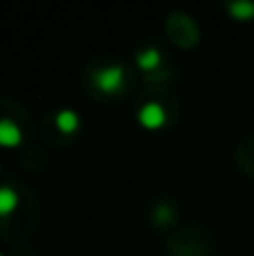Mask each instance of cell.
Listing matches in <instances>:
<instances>
[{
    "label": "cell",
    "instance_id": "2",
    "mask_svg": "<svg viewBox=\"0 0 254 256\" xmlns=\"http://www.w3.org/2000/svg\"><path fill=\"white\" fill-rule=\"evenodd\" d=\"M122 81H124V70H122L120 66L104 68V70L97 72V76H94L97 88L104 90V92H115V90L122 86Z\"/></svg>",
    "mask_w": 254,
    "mask_h": 256
},
{
    "label": "cell",
    "instance_id": "4",
    "mask_svg": "<svg viewBox=\"0 0 254 256\" xmlns=\"http://www.w3.org/2000/svg\"><path fill=\"white\" fill-rule=\"evenodd\" d=\"M18 207V196L12 186H0V216H9Z\"/></svg>",
    "mask_w": 254,
    "mask_h": 256
},
{
    "label": "cell",
    "instance_id": "5",
    "mask_svg": "<svg viewBox=\"0 0 254 256\" xmlns=\"http://www.w3.org/2000/svg\"><path fill=\"white\" fill-rule=\"evenodd\" d=\"M230 14H232L236 20H252L254 18V2L250 0H238V2L230 4Z\"/></svg>",
    "mask_w": 254,
    "mask_h": 256
},
{
    "label": "cell",
    "instance_id": "8",
    "mask_svg": "<svg viewBox=\"0 0 254 256\" xmlns=\"http://www.w3.org/2000/svg\"><path fill=\"white\" fill-rule=\"evenodd\" d=\"M0 256H2V254H0Z\"/></svg>",
    "mask_w": 254,
    "mask_h": 256
},
{
    "label": "cell",
    "instance_id": "3",
    "mask_svg": "<svg viewBox=\"0 0 254 256\" xmlns=\"http://www.w3.org/2000/svg\"><path fill=\"white\" fill-rule=\"evenodd\" d=\"M20 140H22L20 128L14 124L12 120H0V146L14 148V146L20 144Z\"/></svg>",
    "mask_w": 254,
    "mask_h": 256
},
{
    "label": "cell",
    "instance_id": "1",
    "mask_svg": "<svg viewBox=\"0 0 254 256\" xmlns=\"http://www.w3.org/2000/svg\"><path fill=\"white\" fill-rule=\"evenodd\" d=\"M138 120H140V124H142L144 128H148V130H158V128L164 126L166 112H164V108H162L160 104L151 102V104H144V106L140 108Z\"/></svg>",
    "mask_w": 254,
    "mask_h": 256
},
{
    "label": "cell",
    "instance_id": "6",
    "mask_svg": "<svg viewBox=\"0 0 254 256\" xmlns=\"http://www.w3.org/2000/svg\"><path fill=\"white\" fill-rule=\"evenodd\" d=\"M56 126L61 132H74L79 128V115L72 110H61L56 115Z\"/></svg>",
    "mask_w": 254,
    "mask_h": 256
},
{
    "label": "cell",
    "instance_id": "7",
    "mask_svg": "<svg viewBox=\"0 0 254 256\" xmlns=\"http://www.w3.org/2000/svg\"><path fill=\"white\" fill-rule=\"evenodd\" d=\"M138 66L142 70H153V68L160 66V52L158 50H144L138 56Z\"/></svg>",
    "mask_w": 254,
    "mask_h": 256
}]
</instances>
